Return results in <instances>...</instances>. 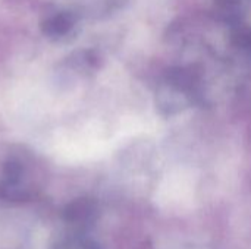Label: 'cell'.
Here are the masks:
<instances>
[{"label": "cell", "mask_w": 251, "mask_h": 249, "mask_svg": "<svg viewBox=\"0 0 251 249\" xmlns=\"http://www.w3.org/2000/svg\"><path fill=\"white\" fill-rule=\"evenodd\" d=\"M31 197V188L26 181V166L19 158H9L0 176V200L9 203H22Z\"/></svg>", "instance_id": "cell-1"}, {"label": "cell", "mask_w": 251, "mask_h": 249, "mask_svg": "<svg viewBox=\"0 0 251 249\" xmlns=\"http://www.w3.org/2000/svg\"><path fill=\"white\" fill-rule=\"evenodd\" d=\"M76 25L74 13L68 10H56L43 18L40 28L46 38L51 41H59L68 37Z\"/></svg>", "instance_id": "cell-2"}, {"label": "cell", "mask_w": 251, "mask_h": 249, "mask_svg": "<svg viewBox=\"0 0 251 249\" xmlns=\"http://www.w3.org/2000/svg\"><path fill=\"white\" fill-rule=\"evenodd\" d=\"M97 217V205L90 198H78L68 204L65 220L76 226H90Z\"/></svg>", "instance_id": "cell-3"}, {"label": "cell", "mask_w": 251, "mask_h": 249, "mask_svg": "<svg viewBox=\"0 0 251 249\" xmlns=\"http://www.w3.org/2000/svg\"><path fill=\"white\" fill-rule=\"evenodd\" d=\"M235 43L251 54V29H240L235 34Z\"/></svg>", "instance_id": "cell-4"}]
</instances>
